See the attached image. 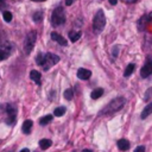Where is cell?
Here are the masks:
<instances>
[{
    "label": "cell",
    "mask_w": 152,
    "mask_h": 152,
    "mask_svg": "<svg viewBox=\"0 0 152 152\" xmlns=\"http://www.w3.org/2000/svg\"><path fill=\"white\" fill-rule=\"evenodd\" d=\"M72 97H74V91H72V89L71 88H69V89H66L65 91H64V99H66V100H72Z\"/></svg>",
    "instance_id": "603a6c76"
},
{
    "label": "cell",
    "mask_w": 152,
    "mask_h": 152,
    "mask_svg": "<svg viewBox=\"0 0 152 152\" xmlns=\"http://www.w3.org/2000/svg\"><path fill=\"white\" fill-rule=\"evenodd\" d=\"M64 113H65V107H63V106L57 107V108H55V110H53V114H55L56 116H62V115H64Z\"/></svg>",
    "instance_id": "7402d4cb"
},
{
    "label": "cell",
    "mask_w": 152,
    "mask_h": 152,
    "mask_svg": "<svg viewBox=\"0 0 152 152\" xmlns=\"http://www.w3.org/2000/svg\"><path fill=\"white\" fill-rule=\"evenodd\" d=\"M10 51H11V49H8V48H6V49L5 48H0V61L6 59L8 53H10Z\"/></svg>",
    "instance_id": "ffe728a7"
},
{
    "label": "cell",
    "mask_w": 152,
    "mask_h": 152,
    "mask_svg": "<svg viewBox=\"0 0 152 152\" xmlns=\"http://www.w3.org/2000/svg\"><path fill=\"white\" fill-rule=\"evenodd\" d=\"M80 37H81V32L80 31H70L69 32V38H70V40L72 43H75L76 40H78Z\"/></svg>",
    "instance_id": "e0dca14e"
},
{
    "label": "cell",
    "mask_w": 152,
    "mask_h": 152,
    "mask_svg": "<svg viewBox=\"0 0 152 152\" xmlns=\"http://www.w3.org/2000/svg\"><path fill=\"white\" fill-rule=\"evenodd\" d=\"M30 77H31V80L34 81L37 84L40 83V77H42V75H40L39 71H37V70H31V72H30Z\"/></svg>",
    "instance_id": "4fadbf2b"
},
{
    "label": "cell",
    "mask_w": 152,
    "mask_h": 152,
    "mask_svg": "<svg viewBox=\"0 0 152 152\" xmlns=\"http://www.w3.org/2000/svg\"><path fill=\"white\" fill-rule=\"evenodd\" d=\"M90 76H91V71L88 70V69L80 68V69L77 70V77H78L80 80H88Z\"/></svg>",
    "instance_id": "9c48e42d"
},
{
    "label": "cell",
    "mask_w": 152,
    "mask_h": 152,
    "mask_svg": "<svg viewBox=\"0 0 152 152\" xmlns=\"http://www.w3.org/2000/svg\"><path fill=\"white\" fill-rule=\"evenodd\" d=\"M65 4H66L68 6H70V5L72 4V0H65Z\"/></svg>",
    "instance_id": "f546056e"
},
{
    "label": "cell",
    "mask_w": 152,
    "mask_h": 152,
    "mask_svg": "<svg viewBox=\"0 0 152 152\" xmlns=\"http://www.w3.org/2000/svg\"><path fill=\"white\" fill-rule=\"evenodd\" d=\"M32 126H33V121L32 120H25L23 126H21V131L24 134H30L31 133V129H32Z\"/></svg>",
    "instance_id": "30bf717a"
},
{
    "label": "cell",
    "mask_w": 152,
    "mask_h": 152,
    "mask_svg": "<svg viewBox=\"0 0 152 152\" xmlns=\"http://www.w3.org/2000/svg\"><path fill=\"white\" fill-rule=\"evenodd\" d=\"M42 18H43V13H42L40 11H38V12H36V13L33 14V20H34L36 23L40 21V20H42Z\"/></svg>",
    "instance_id": "d4e9b609"
},
{
    "label": "cell",
    "mask_w": 152,
    "mask_h": 152,
    "mask_svg": "<svg viewBox=\"0 0 152 152\" xmlns=\"http://www.w3.org/2000/svg\"><path fill=\"white\" fill-rule=\"evenodd\" d=\"M19 152H30V150H28V148H23V150H20Z\"/></svg>",
    "instance_id": "4dcf8cb0"
},
{
    "label": "cell",
    "mask_w": 152,
    "mask_h": 152,
    "mask_svg": "<svg viewBox=\"0 0 152 152\" xmlns=\"http://www.w3.org/2000/svg\"><path fill=\"white\" fill-rule=\"evenodd\" d=\"M118 51H119V48L118 46H114V49H113V57L114 58L118 56Z\"/></svg>",
    "instance_id": "4316f807"
},
{
    "label": "cell",
    "mask_w": 152,
    "mask_h": 152,
    "mask_svg": "<svg viewBox=\"0 0 152 152\" xmlns=\"http://www.w3.org/2000/svg\"><path fill=\"white\" fill-rule=\"evenodd\" d=\"M72 152H76V151H72Z\"/></svg>",
    "instance_id": "e575fe53"
},
{
    "label": "cell",
    "mask_w": 152,
    "mask_h": 152,
    "mask_svg": "<svg viewBox=\"0 0 152 152\" xmlns=\"http://www.w3.org/2000/svg\"><path fill=\"white\" fill-rule=\"evenodd\" d=\"M116 145H118V147H119L120 151H127L129 148V141L127 139H124V138L120 139V140H118Z\"/></svg>",
    "instance_id": "7c38bea8"
},
{
    "label": "cell",
    "mask_w": 152,
    "mask_h": 152,
    "mask_svg": "<svg viewBox=\"0 0 152 152\" xmlns=\"http://www.w3.org/2000/svg\"><path fill=\"white\" fill-rule=\"evenodd\" d=\"M102 95H103V89H102V88H96V89H94V90L91 91L90 97H91L93 100H96V99L101 97Z\"/></svg>",
    "instance_id": "9a60e30c"
},
{
    "label": "cell",
    "mask_w": 152,
    "mask_h": 152,
    "mask_svg": "<svg viewBox=\"0 0 152 152\" xmlns=\"http://www.w3.org/2000/svg\"><path fill=\"white\" fill-rule=\"evenodd\" d=\"M33 1H39V0H33Z\"/></svg>",
    "instance_id": "836d02e7"
},
{
    "label": "cell",
    "mask_w": 152,
    "mask_h": 152,
    "mask_svg": "<svg viewBox=\"0 0 152 152\" xmlns=\"http://www.w3.org/2000/svg\"><path fill=\"white\" fill-rule=\"evenodd\" d=\"M51 121H52V115L51 114H48V115H45V116H43V118L39 119V124L42 126H45V125H48Z\"/></svg>",
    "instance_id": "ac0fdd59"
},
{
    "label": "cell",
    "mask_w": 152,
    "mask_h": 152,
    "mask_svg": "<svg viewBox=\"0 0 152 152\" xmlns=\"http://www.w3.org/2000/svg\"><path fill=\"white\" fill-rule=\"evenodd\" d=\"M150 21H151L150 14H148V15H142V17L139 19V21H138V28H139V31H144V30L146 28V26L148 25Z\"/></svg>",
    "instance_id": "ba28073f"
},
{
    "label": "cell",
    "mask_w": 152,
    "mask_h": 152,
    "mask_svg": "<svg viewBox=\"0 0 152 152\" xmlns=\"http://www.w3.org/2000/svg\"><path fill=\"white\" fill-rule=\"evenodd\" d=\"M134 152H145V147H144V146H138V147L134 150Z\"/></svg>",
    "instance_id": "484cf974"
},
{
    "label": "cell",
    "mask_w": 152,
    "mask_h": 152,
    "mask_svg": "<svg viewBox=\"0 0 152 152\" xmlns=\"http://www.w3.org/2000/svg\"><path fill=\"white\" fill-rule=\"evenodd\" d=\"M51 38L55 40V42H57L58 44H61V45H63V46H65L66 45V39L65 38H63L59 33H57V32H52L51 33Z\"/></svg>",
    "instance_id": "8fae6325"
},
{
    "label": "cell",
    "mask_w": 152,
    "mask_h": 152,
    "mask_svg": "<svg viewBox=\"0 0 152 152\" xmlns=\"http://www.w3.org/2000/svg\"><path fill=\"white\" fill-rule=\"evenodd\" d=\"M150 18H151V20H152V13H150Z\"/></svg>",
    "instance_id": "d6a6232c"
},
{
    "label": "cell",
    "mask_w": 152,
    "mask_h": 152,
    "mask_svg": "<svg viewBox=\"0 0 152 152\" xmlns=\"http://www.w3.org/2000/svg\"><path fill=\"white\" fill-rule=\"evenodd\" d=\"M150 114H152V102L151 103H148L144 109H142V112H141V119H146Z\"/></svg>",
    "instance_id": "5bb4252c"
},
{
    "label": "cell",
    "mask_w": 152,
    "mask_h": 152,
    "mask_svg": "<svg viewBox=\"0 0 152 152\" xmlns=\"http://www.w3.org/2000/svg\"><path fill=\"white\" fill-rule=\"evenodd\" d=\"M110 5H116L118 4V0H108Z\"/></svg>",
    "instance_id": "83f0119b"
},
{
    "label": "cell",
    "mask_w": 152,
    "mask_h": 152,
    "mask_svg": "<svg viewBox=\"0 0 152 152\" xmlns=\"http://www.w3.org/2000/svg\"><path fill=\"white\" fill-rule=\"evenodd\" d=\"M134 68H135V65H134L133 63H129V64L126 66V69H125L124 76H125V77H128L129 75H132V72L134 71Z\"/></svg>",
    "instance_id": "d6986e66"
},
{
    "label": "cell",
    "mask_w": 152,
    "mask_h": 152,
    "mask_svg": "<svg viewBox=\"0 0 152 152\" xmlns=\"http://www.w3.org/2000/svg\"><path fill=\"white\" fill-rule=\"evenodd\" d=\"M2 18H4V20H5V21L10 23V21L12 20V13H11L10 11H5V12L2 13Z\"/></svg>",
    "instance_id": "cb8c5ba5"
},
{
    "label": "cell",
    "mask_w": 152,
    "mask_h": 152,
    "mask_svg": "<svg viewBox=\"0 0 152 152\" xmlns=\"http://www.w3.org/2000/svg\"><path fill=\"white\" fill-rule=\"evenodd\" d=\"M151 74H152V59L148 58V59L146 61V63L144 64V66L141 68V70H140V76H141L142 78H146V77L150 76Z\"/></svg>",
    "instance_id": "52a82bcc"
},
{
    "label": "cell",
    "mask_w": 152,
    "mask_h": 152,
    "mask_svg": "<svg viewBox=\"0 0 152 152\" xmlns=\"http://www.w3.org/2000/svg\"><path fill=\"white\" fill-rule=\"evenodd\" d=\"M59 62V57L55 53H51V52H48L45 55V65H44V69L48 70L50 66H52L53 64L58 63Z\"/></svg>",
    "instance_id": "5b68a950"
},
{
    "label": "cell",
    "mask_w": 152,
    "mask_h": 152,
    "mask_svg": "<svg viewBox=\"0 0 152 152\" xmlns=\"http://www.w3.org/2000/svg\"><path fill=\"white\" fill-rule=\"evenodd\" d=\"M125 103H126V99L125 97H122V96H119V97H115V99H113L101 112H100V114L101 115H107V114H113V113H115V112H118V110H120L124 106H125Z\"/></svg>",
    "instance_id": "6da1fadb"
},
{
    "label": "cell",
    "mask_w": 152,
    "mask_h": 152,
    "mask_svg": "<svg viewBox=\"0 0 152 152\" xmlns=\"http://www.w3.org/2000/svg\"><path fill=\"white\" fill-rule=\"evenodd\" d=\"M51 145H52V141H51L50 139H40V140H39V146H40V148H43V150L49 148Z\"/></svg>",
    "instance_id": "2e32d148"
},
{
    "label": "cell",
    "mask_w": 152,
    "mask_h": 152,
    "mask_svg": "<svg viewBox=\"0 0 152 152\" xmlns=\"http://www.w3.org/2000/svg\"><path fill=\"white\" fill-rule=\"evenodd\" d=\"M5 5H6V4H5V1H4V0H0V8H4V7H5Z\"/></svg>",
    "instance_id": "f1b7e54d"
},
{
    "label": "cell",
    "mask_w": 152,
    "mask_h": 152,
    "mask_svg": "<svg viewBox=\"0 0 152 152\" xmlns=\"http://www.w3.org/2000/svg\"><path fill=\"white\" fill-rule=\"evenodd\" d=\"M106 25V17L102 10H99L96 12V14L94 15V20H93V28L95 33H100L102 32V30L104 28Z\"/></svg>",
    "instance_id": "7a4b0ae2"
},
{
    "label": "cell",
    "mask_w": 152,
    "mask_h": 152,
    "mask_svg": "<svg viewBox=\"0 0 152 152\" xmlns=\"http://www.w3.org/2000/svg\"><path fill=\"white\" fill-rule=\"evenodd\" d=\"M36 38H37V34H36L34 31L27 33V36L25 38V42H24V51H25L26 55H28L32 51V49L34 46V43H36Z\"/></svg>",
    "instance_id": "277c9868"
},
{
    "label": "cell",
    "mask_w": 152,
    "mask_h": 152,
    "mask_svg": "<svg viewBox=\"0 0 152 152\" xmlns=\"http://www.w3.org/2000/svg\"><path fill=\"white\" fill-rule=\"evenodd\" d=\"M36 63H38L39 65H45V55H43L42 52H39L36 57Z\"/></svg>",
    "instance_id": "44dd1931"
},
{
    "label": "cell",
    "mask_w": 152,
    "mask_h": 152,
    "mask_svg": "<svg viewBox=\"0 0 152 152\" xmlns=\"http://www.w3.org/2000/svg\"><path fill=\"white\" fill-rule=\"evenodd\" d=\"M81 152H93L91 150H88V148H86V150H82Z\"/></svg>",
    "instance_id": "1f68e13d"
},
{
    "label": "cell",
    "mask_w": 152,
    "mask_h": 152,
    "mask_svg": "<svg viewBox=\"0 0 152 152\" xmlns=\"http://www.w3.org/2000/svg\"><path fill=\"white\" fill-rule=\"evenodd\" d=\"M6 113L8 115L7 124L8 125H13L15 122V119H17V108L13 104H7L6 106Z\"/></svg>",
    "instance_id": "8992f818"
},
{
    "label": "cell",
    "mask_w": 152,
    "mask_h": 152,
    "mask_svg": "<svg viewBox=\"0 0 152 152\" xmlns=\"http://www.w3.org/2000/svg\"><path fill=\"white\" fill-rule=\"evenodd\" d=\"M65 21V14H64V10L62 7H57L53 10L52 15H51V23L55 26L62 25Z\"/></svg>",
    "instance_id": "3957f363"
}]
</instances>
